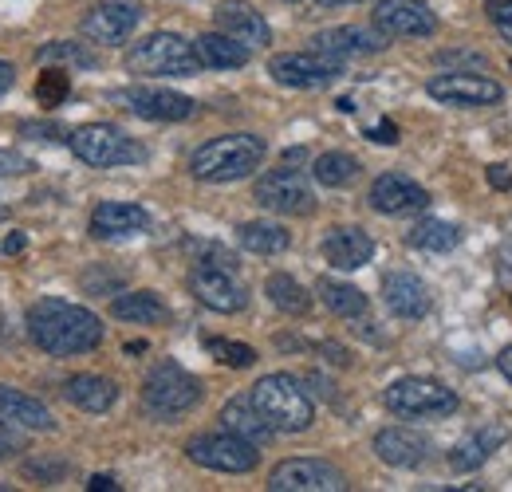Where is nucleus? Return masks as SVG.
I'll list each match as a JSON object with an SVG mask.
<instances>
[{
	"label": "nucleus",
	"instance_id": "obj_1",
	"mask_svg": "<svg viewBox=\"0 0 512 492\" xmlns=\"http://www.w3.org/2000/svg\"><path fill=\"white\" fill-rule=\"evenodd\" d=\"M28 339L44 351V355H56V359H71V355H87L103 343V319L95 311L79 308V304H67V300H40L28 308Z\"/></svg>",
	"mask_w": 512,
	"mask_h": 492
},
{
	"label": "nucleus",
	"instance_id": "obj_2",
	"mask_svg": "<svg viewBox=\"0 0 512 492\" xmlns=\"http://www.w3.org/2000/svg\"><path fill=\"white\" fill-rule=\"evenodd\" d=\"M268 146L264 138L256 134H221L213 142H205L197 154L190 158V174L197 182H213V185H225V182H241L249 178L253 170H260Z\"/></svg>",
	"mask_w": 512,
	"mask_h": 492
},
{
	"label": "nucleus",
	"instance_id": "obj_3",
	"mask_svg": "<svg viewBox=\"0 0 512 492\" xmlns=\"http://www.w3.org/2000/svg\"><path fill=\"white\" fill-rule=\"evenodd\" d=\"M249 398L276 433H304L316 422V402H312V394L304 390V382L296 374H284V370L264 374Z\"/></svg>",
	"mask_w": 512,
	"mask_h": 492
},
{
	"label": "nucleus",
	"instance_id": "obj_4",
	"mask_svg": "<svg viewBox=\"0 0 512 492\" xmlns=\"http://www.w3.org/2000/svg\"><path fill=\"white\" fill-rule=\"evenodd\" d=\"M197 402H201V382H197L182 363L162 359V363L150 367L146 382H142V406H146L154 418H162V422L182 418Z\"/></svg>",
	"mask_w": 512,
	"mask_h": 492
},
{
	"label": "nucleus",
	"instance_id": "obj_5",
	"mask_svg": "<svg viewBox=\"0 0 512 492\" xmlns=\"http://www.w3.org/2000/svg\"><path fill=\"white\" fill-rule=\"evenodd\" d=\"M67 146L79 162L95 166V170H115V166H134L146 158V150L130 138L127 130L111 123H87V126H75L67 134Z\"/></svg>",
	"mask_w": 512,
	"mask_h": 492
},
{
	"label": "nucleus",
	"instance_id": "obj_6",
	"mask_svg": "<svg viewBox=\"0 0 512 492\" xmlns=\"http://www.w3.org/2000/svg\"><path fill=\"white\" fill-rule=\"evenodd\" d=\"M130 75H197L201 63L190 40L178 32H150L127 52Z\"/></svg>",
	"mask_w": 512,
	"mask_h": 492
},
{
	"label": "nucleus",
	"instance_id": "obj_7",
	"mask_svg": "<svg viewBox=\"0 0 512 492\" xmlns=\"http://www.w3.org/2000/svg\"><path fill=\"white\" fill-rule=\"evenodd\" d=\"M383 402L386 410L398 414V418H449L457 410V394L449 390L446 382L422 378V374H410V378L390 382Z\"/></svg>",
	"mask_w": 512,
	"mask_h": 492
},
{
	"label": "nucleus",
	"instance_id": "obj_8",
	"mask_svg": "<svg viewBox=\"0 0 512 492\" xmlns=\"http://www.w3.org/2000/svg\"><path fill=\"white\" fill-rule=\"evenodd\" d=\"M186 457L201 469H213V473H253L260 465V453H256L253 441L237 437V433H197L186 441Z\"/></svg>",
	"mask_w": 512,
	"mask_h": 492
},
{
	"label": "nucleus",
	"instance_id": "obj_9",
	"mask_svg": "<svg viewBox=\"0 0 512 492\" xmlns=\"http://www.w3.org/2000/svg\"><path fill=\"white\" fill-rule=\"evenodd\" d=\"M268 75L280 83V87H292V91H316L327 87L343 75V60L327 56V52H284V56H272L268 60Z\"/></svg>",
	"mask_w": 512,
	"mask_h": 492
},
{
	"label": "nucleus",
	"instance_id": "obj_10",
	"mask_svg": "<svg viewBox=\"0 0 512 492\" xmlns=\"http://www.w3.org/2000/svg\"><path fill=\"white\" fill-rule=\"evenodd\" d=\"M256 205L272 209V213H284V217H308L316 209V193L308 178L292 166H280V170H268L253 189Z\"/></svg>",
	"mask_w": 512,
	"mask_h": 492
},
{
	"label": "nucleus",
	"instance_id": "obj_11",
	"mask_svg": "<svg viewBox=\"0 0 512 492\" xmlns=\"http://www.w3.org/2000/svg\"><path fill=\"white\" fill-rule=\"evenodd\" d=\"M426 95L442 107H497L505 99V87L477 71H446L426 83Z\"/></svg>",
	"mask_w": 512,
	"mask_h": 492
},
{
	"label": "nucleus",
	"instance_id": "obj_12",
	"mask_svg": "<svg viewBox=\"0 0 512 492\" xmlns=\"http://www.w3.org/2000/svg\"><path fill=\"white\" fill-rule=\"evenodd\" d=\"M268 489L272 492H343L347 489V477L320 457H292V461H280L272 473H268Z\"/></svg>",
	"mask_w": 512,
	"mask_h": 492
},
{
	"label": "nucleus",
	"instance_id": "obj_13",
	"mask_svg": "<svg viewBox=\"0 0 512 492\" xmlns=\"http://www.w3.org/2000/svg\"><path fill=\"white\" fill-rule=\"evenodd\" d=\"M190 292L201 308L217 311V315H237L249 308V288L217 264H197L190 272Z\"/></svg>",
	"mask_w": 512,
	"mask_h": 492
},
{
	"label": "nucleus",
	"instance_id": "obj_14",
	"mask_svg": "<svg viewBox=\"0 0 512 492\" xmlns=\"http://www.w3.org/2000/svg\"><path fill=\"white\" fill-rule=\"evenodd\" d=\"M375 28L390 40H426L438 32V16L430 12L426 0H379Z\"/></svg>",
	"mask_w": 512,
	"mask_h": 492
},
{
	"label": "nucleus",
	"instance_id": "obj_15",
	"mask_svg": "<svg viewBox=\"0 0 512 492\" xmlns=\"http://www.w3.org/2000/svg\"><path fill=\"white\" fill-rule=\"evenodd\" d=\"M138 119H150V123H186L193 119L197 103L182 91H166V87H130L119 95Z\"/></svg>",
	"mask_w": 512,
	"mask_h": 492
},
{
	"label": "nucleus",
	"instance_id": "obj_16",
	"mask_svg": "<svg viewBox=\"0 0 512 492\" xmlns=\"http://www.w3.org/2000/svg\"><path fill=\"white\" fill-rule=\"evenodd\" d=\"M367 201L383 217H406V213H422L430 205V193L406 174H379Z\"/></svg>",
	"mask_w": 512,
	"mask_h": 492
},
{
	"label": "nucleus",
	"instance_id": "obj_17",
	"mask_svg": "<svg viewBox=\"0 0 512 492\" xmlns=\"http://www.w3.org/2000/svg\"><path fill=\"white\" fill-rule=\"evenodd\" d=\"M138 8L130 4V0H103V4H95L87 16H83V36L87 40H95V44H123L134 36V28H138Z\"/></svg>",
	"mask_w": 512,
	"mask_h": 492
},
{
	"label": "nucleus",
	"instance_id": "obj_18",
	"mask_svg": "<svg viewBox=\"0 0 512 492\" xmlns=\"http://www.w3.org/2000/svg\"><path fill=\"white\" fill-rule=\"evenodd\" d=\"M386 32L379 28H363V24H339V28H327V32H316L312 48L316 52H327L335 60H351V56H379L386 48Z\"/></svg>",
	"mask_w": 512,
	"mask_h": 492
},
{
	"label": "nucleus",
	"instance_id": "obj_19",
	"mask_svg": "<svg viewBox=\"0 0 512 492\" xmlns=\"http://www.w3.org/2000/svg\"><path fill=\"white\" fill-rule=\"evenodd\" d=\"M375 453L390 469H418L434 453V445L426 433L410 430V426H386L375 433Z\"/></svg>",
	"mask_w": 512,
	"mask_h": 492
},
{
	"label": "nucleus",
	"instance_id": "obj_20",
	"mask_svg": "<svg viewBox=\"0 0 512 492\" xmlns=\"http://www.w3.org/2000/svg\"><path fill=\"white\" fill-rule=\"evenodd\" d=\"M150 229V213L134 201H103L91 213V237L99 241H127Z\"/></svg>",
	"mask_w": 512,
	"mask_h": 492
},
{
	"label": "nucleus",
	"instance_id": "obj_21",
	"mask_svg": "<svg viewBox=\"0 0 512 492\" xmlns=\"http://www.w3.org/2000/svg\"><path fill=\"white\" fill-rule=\"evenodd\" d=\"M371 256H375V241L359 225H335L323 237V260L339 272H355V268L371 264Z\"/></svg>",
	"mask_w": 512,
	"mask_h": 492
},
{
	"label": "nucleus",
	"instance_id": "obj_22",
	"mask_svg": "<svg viewBox=\"0 0 512 492\" xmlns=\"http://www.w3.org/2000/svg\"><path fill=\"white\" fill-rule=\"evenodd\" d=\"M383 300L390 315H398V319H422V315H430V304H434L426 280L414 272H390L383 280Z\"/></svg>",
	"mask_w": 512,
	"mask_h": 492
},
{
	"label": "nucleus",
	"instance_id": "obj_23",
	"mask_svg": "<svg viewBox=\"0 0 512 492\" xmlns=\"http://www.w3.org/2000/svg\"><path fill=\"white\" fill-rule=\"evenodd\" d=\"M217 28H221L225 36L249 44V48H264V44L272 40L268 20L256 12L253 4H245V0H221V4H217Z\"/></svg>",
	"mask_w": 512,
	"mask_h": 492
},
{
	"label": "nucleus",
	"instance_id": "obj_24",
	"mask_svg": "<svg viewBox=\"0 0 512 492\" xmlns=\"http://www.w3.org/2000/svg\"><path fill=\"white\" fill-rule=\"evenodd\" d=\"M64 398L75 410L107 414L119 402V386L111 378H103V374H71L64 382Z\"/></svg>",
	"mask_w": 512,
	"mask_h": 492
},
{
	"label": "nucleus",
	"instance_id": "obj_25",
	"mask_svg": "<svg viewBox=\"0 0 512 492\" xmlns=\"http://www.w3.org/2000/svg\"><path fill=\"white\" fill-rule=\"evenodd\" d=\"M0 418L20 426V430H36V433H52L56 430V418L44 402H36L32 394L24 390H12V386H0Z\"/></svg>",
	"mask_w": 512,
	"mask_h": 492
},
{
	"label": "nucleus",
	"instance_id": "obj_26",
	"mask_svg": "<svg viewBox=\"0 0 512 492\" xmlns=\"http://www.w3.org/2000/svg\"><path fill=\"white\" fill-rule=\"evenodd\" d=\"M505 437H509V433L501 430V426L473 430L469 437H461V441L449 449V469H457V473H473V469H481V465L505 445Z\"/></svg>",
	"mask_w": 512,
	"mask_h": 492
},
{
	"label": "nucleus",
	"instance_id": "obj_27",
	"mask_svg": "<svg viewBox=\"0 0 512 492\" xmlns=\"http://www.w3.org/2000/svg\"><path fill=\"white\" fill-rule=\"evenodd\" d=\"M193 52H197V63L201 67H213V71H233V67H245L253 60V48L225 36V32H205L193 40Z\"/></svg>",
	"mask_w": 512,
	"mask_h": 492
},
{
	"label": "nucleus",
	"instance_id": "obj_28",
	"mask_svg": "<svg viewBox=\"0 0 512 492\" xmlns=\"http://www.w3.org/2000/svg\"><path fill=\"white\" fill-rule=\"evenodd\" d=\"M221 426L237 433V437H245V441H253V445H268L272 433H276L268 426V418L256 410L253 398H229L225 410H221Z\"/></svg>",
	"mask_w": 512,
	"mask_h": 492
},
{
	"label": "nucleus",
	"instance_id": "obj_29",
	"mask_svg": "<svg viewBox=\"0 0 512 492\" xmlns=\"http://www.w3.org/2000/svg\"><path fill=\"white\" fill-rule=\"evenodd\" d=\"M111 315L123 319V323L154 327V323H166V319H170V308L162 304L158 292H123V296L111 304Z\"/></svg>",
	"mask_w": 512,
	"mask_h": 492
},
{
	"label": "nucleus",
	"instance_id": "obj_30",
	"mask_svg": "<svg viewBox=\"0 0 512 492\" xmlns=\"http://www.w3.org/2000/svg\"><path fill=\"white\" fill-rule=\"evenodd\" d=\"M316 292H320L323 308L331 311V315H339V319H359V315H367V296H363L355 284H343V280L323 276L320 284H316Z\"/></svg>",
	"mask_w": 512,
	"mask_h": 492
},
{
	"label": "nucleus",
	"instance_id": "obj_31",
	"mask_svg": "<svg viewBox=\"0 0 512 492\" xmlns=\"http://www.w3.org/2000/svg\"><path fill=\"white\" fill-rule=\"evenodd\" d=\"M237 241H241L245 252H256V256H276V252H284V248L292 245L288 229L276 225V221H245L237 229Z\"/></svg>",
	"mask_w": 512,
	"mask_h": 492
},
{
	"label": "nucleus",
	"instance_id": "obj_32",
	"mask_svg": "<svg viewBox=\"0 0 512 492\" xmlns=\"http://www.w3.org/2000/svg\"><path fill=\"white\" fill-rule=\"evenodd\" d=\"M264 296L272 300V308L284 311V315H308L312 311V296L304 284H296L288 272H272L264 280Z\"/></svg>",
	"mask_w": 512,
	"mask_h": 492
},
{
	"label": "nucleus",
	"instance_id": "obj_33",
	"mask_svg": "<svg viewBox=\"0 0 512 492\" xmlns=\"http://www.w3.org/2000/svg\"><path fill=\"white\" fill-rule=\"evenodd\" d=\"M410 245L418 248V252H453V248L461 245V229L457 225H449V221H418L414 229H410Z\"/></svg>",
	"mask_w": 512,
	"mask_h": 492
},
{
	"label": "nucleus",
	"instance_id": "obj_34",
	"mask_svg": "<svg viewBox=\"0 0 512 492\" xmlns=\"http://www.w3.org/2000/svg\"><path fill=\"white\" fill-rule=\"evenodd\" d=\"M312 174H316V182L327 185V189H343V185H351L359 178V162H355L351 154H343V150H327V154L316 158Z\"/></svg>",
	"mask_w": 512,
	"mask_h": 492
},
{
	"label": "nucleus",
	"instance_id": "obj_35",
	"mask_svg": "<svg viewBox=\"0 0 512 492\" xmlns=\"http://www.w3.org/2000/svg\"><path fill=\"white\" fill-rule=\"evenodd\" d=\"M205 347H209V355L213 359H221L225 367H253L256 363V351L253 347H245V343H229V339H205Z\"/></svg>",
	"mask_w": 512,
	"mask_h": 492
},
{
	"label": "nucleus",
	"instance_id": "obj_36",
	"mask_svg": "<svg viewBox=\"0 0 512 492\" xmlns=\"http://www.w3.org/2000/svg\"><path fill=\"white\" fill-rule=\"evenodd\" d=\"M36 60L40 63H75V67H99V60L87 52V48H79V44H67V40H56V44H48V48H40L36 52Z\"/></svg>",
	"mask_w": 512,
	"mask_h": 492
},
{
	"label": "nucleus",
	"instance_id": "obj_37",
	"mask_svg": "<svg viewBox=\"0 0 512 492\" xmlns=\"http://www.w3.org/2000/svg\"><path fill=\"white\" fill-rule=\"evenodd\" d=\"M67 91H71V83H67L64 71H44L40 83H36V99H40V107H60V103L67 99Z\"/></svg>",
	"mask_w": 512,
	"mask_h": 492
},
{
	"label": "nucleus",
	"instance_id": "obj_38",
	"mask_svg": "<svg viewBox=\"0 0 512 492\" xmlns=\"http://www.w3.org/2000/svg\"><path fill=\"white\" fill-rule=\"evenodd\" d=\"M489 20H493V28L512 44V0H493L489 4Z\"/></svg>",
	"mask_w": 512,
	"mask_h": 492
},
{
	"label": "nucleus",
	"instance_id": "obj_39",
	"mask_svg": "<svg viewBox=\"0 0 512 492\" xmlns=\"http://www.w3.org/2000/svg\"><path fill=\"white\" fill-rule=\"evenodd\" d=\"M438 63H442V67H461V71H465V67H477V71H481L489 60H485L481 52H438Z\"/></svg>",
	"mask_w": 512,
	"mask_h": 492
},
{
	"label": "nucleus",
	"instance_id": "obj_40",
	"mask_svg": "<svg viewBox=\"0 0 512 492\" xmlns=\"http://www.w3.org/2000/svg\"><path fill=\"white\" fill-rule=\"evenodd\" d=\"M28 170H32L28 158H20L12 150H0V178H16V174H28Z\"/></svg>",
	"mask_w": 512,
	"mask_h": 492
},
{
	"label": "nucleus",
	"instance_id": "obj_41",
	"mask_svg": "<svg viewBox=\"0 0 512 492\" xmlns=\"http://www.w3.org/2000/svg\"><path fill=\"white\" fill-rule=\"evenodd\" d=\"M367 138H371V142H379V146H394V142H398V126L390 123V119H383L379 126H371V130H367Z\"/></svg>",
	"mask_w": 512,
	"mask_h": 492
},
{
	"label": "nucleus",
	"instance_id": "obj_42",
	"mask_svg": "<svg viewBox=\"0 0 512 492\" xmlns=\"http://www.w3.org/2000/svg\"><path fill=\"white\" fill-rule=\"evenodd\" d=\"M24 473H28V477H44V481H60L67 469L64 465H40V461H32Z\"/></svg>",
	"mask_w": 512,
	"mask_h": 492
},
{
	"label": "nucleus",
	"instance_id": "obj_43",
	"mask_svg": "<svg viewBox=\"0 0 512 492\" xmlns=\"http://www.w3.org/2000/svg\"><path fill=\"white\" fill-rule=\"evenodd\" d=\"M489 185H493V189H512L509 166H489Z\"/></svg>",
	"mask_w": 512,
	"mask_h": 492
},
{
	"label": "nucleus",
	"instance_id": "obj_44",
	"mask_svg": "<svg viewBox=\"0 0 512 492\" xmlns=\"http://www.w3.org/2000/svg\"><path fill=\"white\" fill-rule=\"evenodd\" d=\"M12 79H16V71H12V63L0 60V95H8L12 91Z\"/></svg>",
	"mask_w": 512,
	"mask_h": 492
},
{
	"label": "nucleus",
	"instance_id": "obj_45",
	"mask_svg": "<svg viewBox=\"0 0 512 492\" xmlns=\"http://www.w3.org/2000/svg\"><path fill=\"white\" fill-rule=\"evenodd\" d=\"M497 370H501V374H505V378L512 382V347H505V351L497 355Z\"/></svg>",
	"mask_w": 512,
	"mask_h": 492
},
{
	"label": "nucleus",
	"instance_id": "obj_46",
	"mask_svg": "<svg viewBox=\"0 0 512 492\" xmlns=\"http://www.w3.org/2000/svg\"><path fill=\"white\" fill-rule=\"evenodd\" d=\"M91 492H111V489H119L111 477H91V485H87Z\"/></svg>",
	"mask_w": 512,
	"mask_h": 492
},
{
	"label": "nucleus",
	"instance_id": "obj_47",
	"mask_svg": "<svg viewBox=\"0 0 512 492\" xmlns=\"http://www.w3.org/2000/svg\"><path fill=\"white\" fill-rule=\"evenodd\" d=\"M20 248H24V237H20V233H12V237L4 241V252H8V256H12V252H20Z\"/></svg>",
	"mask_w": 512,
	"mask_h": 492
},
{
	"label": "nucleus",
	"instance_id": "obj_48",
	"mask_svg": "<svg viewBox=\"0 0 512 492\" xmlns=\"http://www.w3.org/2000/svg\"><path fill=\"white\" fill-rule=\"evenodd\" d=\"M8 449H12V433H8V430H0V457H4Z\"/></svg>",
	"mask_w": 512,
	"mask_h": 492
},
{
	"label": "nucleus",
	"instance_id": "obj_49",
	"mask_svg": "<svg viewBox=\"0 0 512 492\" xmlns=\"http://www.w3.org/2000/svg\"><path fill=\"white\" fill-rule=\"evenodd\" d=\"M316 4H323V8H335V4H359V0H316Z\"/></svg>",
	"mask_w": 512,
	"mask_h": 492
},
{
	"label": "nucleus",
	"instance_id": "obj_50",
	"mask_svg": "<svg viewBox=\"0 0 512 492\" xmlns=\"http://www.w3.org/2000/svg\"><path fill=\"white\" fill-rule=\"evenodd\" d=\"M288 4H296V0H288Z\"/></svg>",
	"mask_w": 512,
	"mask_h": 492
}]
</instances>
